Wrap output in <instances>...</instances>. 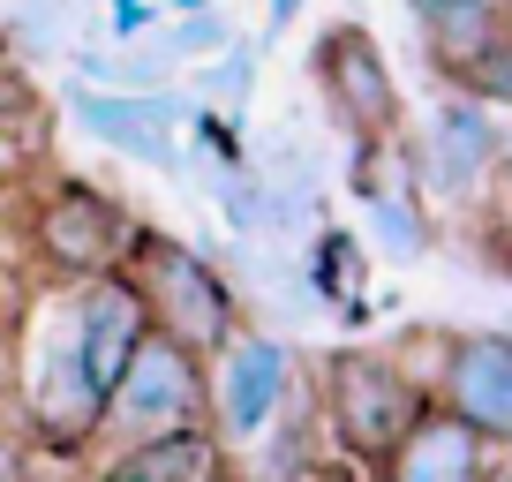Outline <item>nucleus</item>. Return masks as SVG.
Returning <instances> with one entry per match:
<instances>
[{"mask_svg":"<svg viewBox=\"0 0 512 482\" xmlns=\"http://www.w3.org/2000/svg\"><path fill=\"white\" fill-rule=\"evenodd\" d=\"M497 452H505L497 437H482L475 422H460L452 407L422 400L415 422L400 430V445L384 452L377 475H392V482H490Z\"/></svg>","mask_w":512,"mask_h":482,"instance_id":"11","label":"nucleus"},{"mask_svg":"<svg viewBox=\"0 0 512 482\" xmlns=\"http://www.w3.org/2000/svg\"><path fill=\"white\" fill-rule=\"evenodd\" d=\"M68 113H76V129L91 136V144L121 151V159L136 166H159V174H189V159H181V113H189V98H181V83H159V91H113V83H76L68 91Z\"/></svg>","mask_w":512,"mask_h":482,"instance_id":"8","label":"nucleus"},{"mask_svg":"<svg viewBox=\"0 0 512 482\" xmlns=\"http://www.w3.org/2000/svg\"><path fill=\"white\" fill-rule=\"evenodd\" d=\"M91 467L113 475V482H219L226 467H234V445H226L211 422H174V430H159V437L98 452Z\"/></svg>","mask_w":512,"mask_h":482,"instance_id":"12","label":"nucleus"},{"mask_svg":"<svg viewBox=\"0 0 512 482\" xmlns=\"http://www.w3.org/2000/svg\"><path fill=\"white\" fill-rule=\"evenodd\" d=\"M76 83H113V91H159V83H181V61H174V46L159 38V23H151L144 38H121V53L83 46V53H76Z\"/></svg>","mask_w":512,"mask_h":482,"instance_id":"15","label":"nucleus"},{"mask_svg":"<svg viewBox=\"0 0 512 482\" xmlns=\"http://www.w3.org/2000/svg\"><path fill=\"white\" fill-rule=\"evenodd\" d=\"M8 61H16V53H8V38H0V76H8Z\"/></svg>","mask_w":512,"mask_h":482,"instance_id":"23","label":"nucleus"},{"mask_svg":"<svg viewBox=\"0 0 512 482\" xmlns=\"http://www.w3.org/2000/svg\"><path fill=\"white\" fill-rule=\"evenodd\" d=\"M302 279H309V294L332 302L347 324H369V249H362V234H347V226H309Z\"/></svg>","mask_w":512,"mask_h":482,"instance_id":"14","label":"nucleus"},{"mask_svg":"<svg viewBox=\"0 0 512 482\" xmlns=\"http://www.w3.org/2000/svg\"><path fill=\"white\" fill-rule=\"evenodd\" d=\"M121 272L144 294V317L159 324L166 339H181L189 354H211L226 332H234L249 309H241V287L219 272V264L181 234H159V226L136 219V241H128Z\"/></svg>","mask_w":512,"mask_h":482,"instance_id":"2","label":"nucleus"},{"mask_svg":"<svg viewBox=\"0 0 512 482\" xmlns=\"http://www.w3.org/2000/svg\"><path fill=\"white\" fill-rule=\"evenodd\" d=\"M174 422H211L204 415V354H189L159 324H144V339L128 347L113 385L98 392V422H91V452L83 460H98L113 445H136V437H159Z\"/></svg>","mask_w":512,"mask_h":482,"instance_id":"4","label":"nucleus"},{"mask_svg":"<svg viewBox=\"0 0 512 482\" xmlns=\"http://www.w3.org/2000/svg\"><path fill=\"white\" fill-rule=\"evenodd\" d=\"M23 467H31V445H23V437H0V482L23 475Z\"/></svg>","mask_w":512,"mask_h":482,"instance_id":"20","label":"nucleus"},{"mask_svg":"<svg viewBox=\"0 0 512 482\" xmlns=\"http://www.w3.org/2000/svg\"><path fill=\"white\" fill-rule=\"evenodd\" d=\"M159 38L174 46V61L189 68V61H211V53L234 38V23H226V8L211 0V8H189V16H174V23H159Z\"/></svg>","mask_w":512,"mask_h":482,"instance_id":"17","label":"nucleus"},{"mask_svg":"<svg viewBox=\"0 0 512 482\" xmlns=\"http://www.w3.org/2000/svg\"><path fill=\"white\" fill-rule=\"evenodd\" d=\"M91 422H98V385L83 377L76 347H68V317L53 302L38 339L23 347V445L83 460L91 452Z\"/></svg>","mask_w":512,"mask_h":482,"instance_id":"7","label":"nucleus"},{"mask_svg":"<svg viewBox=\"0 0 512 482\" xmlns=\"http://www.w3.org/2000/svg\"><path fill=\"white\" fill-rule=\"evenodd\" d=\"M128 241H136V211L91 181H46V196L31 204V257L61 287L113 272L128 257Z\"/></svg>","mask_w":512,"mask_h":482,"instance_id":"6","label":"nucleus"},{"mask_svg":"<svg viewBox=\"0 0 512 482\" xmlns=\"http://www.w3.org/2000/svg\"><path fill=\"white\" fill-rule=\"evenodd\" d=\"M294 347L279 332H256L249 317L204 354V415L226 445H256V437L272 430V415L287 407L294 392Z\"/></svg>","mask_w":512,"mask_h":482,"instance_id":"5","label":"nucleus"},{"mask_svg":"<svg viewBox=\"0 0 512 482\" xmlns=\"http://www.w3.org/2000/svg\"><path fill=\"white\" fill-rule=\"evenodd\" d=\"M437 407L475 422L482 437L512 445V339L505 332H445V362H437Z\"/></svg>","mask_w":512,"mask_h":482,"instance_id":"10","label":"nucleus"},{"mask_svg":"<svg viewBox=\"0 0 512 482\" xmlns=\"http://www.w3.org/2000/svg\"><path fill=\"white\" fill-rule=\"evenodd\" d=\"M68 31H76V0H23L16 8V38L31 53H61Z\"/></svg>","mask_w":512,"mask_h":482,"instance_id":"18","label":"nucleus"},{"mask_svg":"<svg viewBox=\"0 0 512 482\" xmlns=\"http://www.w3.org/2000/svg\"><path fill=\"white\" fill-rule=\"evenodd\" d=\"M317 83H324L332 121L347 129V144L400 136V83H392V61H384V46L362 31V23L317 31Z\"/></svg>","mask_w":512,"mask_h":482,"instance_id":"9","label":"nucleus"},{"mask_svg":"<svg viewBox=\"0 0 512 482\" xmlns=\"http://www.w3.org/2000/svg\"><path fill=\"white\" fill-rule=\"evenodd\" d=\"M400 151H407V181H415L422 204L467 219L475 204L497 196V174H505V121H497V106L452 91L422 129H400Z\"/></svg>","mask_w":512,"mask_h":482,"instance_id":"3","label":"nucleus"},{"mask_svg":"<svg viewBox=\"0 0 512 482\" xmlns=\"http://www.w3.org/2000/svg\"><path fill=\"white\" fill-rule=\"evenodd\" d=\"M415 31H422V53L430 68L460 91V76L482 61V53L512 46L505 31V0H415Z\"/></svg>","mask_w":512,"mask_h":482,"instance_id":"13","label":"nucleus"},{"mask_svg":"<svg viewBox=\"0 0 512 482\" xmlns=\"http://www.w3.org/2000/svg\"><path fill=\"white\" fill-rule=\"evenodd\" d=\"M249 91H256V46L234 31V38H226V46L204 61V106L241 113V106H249Z\"/></svg>","mask_w":512,"mask_h":482,"instance_id":"16","label":"nucleus"},{"mask_svg":"<svg viewBox=\"0 0 512 482\" xmlns=\"http://www.w3.org/2000/svg\"><path fill=\"white\" fill-rule=\"evenodd\" d=\"M189 8H211V0H166V16H189Z\"/></svg>","mask_w":512,"mask_h":482,"instance_id":"22","label":"nucleus"},{"mask_svg":"<svg viewBox=\"0 0 512 482\" xmlns=\"http://www.w3.org/2000/svg\"><path fill=\"white\" fill-rule=\"evenodd\" d=\"M294 16H302V0H272V16H264V31H287Z\"/></svg>","mask_w":512,"mask_h":482,"instance_id":"21","label":"nucleus"},{"mask_svg":"<svg viewBox=\"0 0 512 482\" xmlns=\"http://www.w3.org/2000/svg\"><path fill=\"white\" fill-rule=\"evenodd\" d=\"M309 400H317V430H324V452L339 467H362L377 475L384 452L400 445V430L415 422V407L430 392L377 347H332L309 370Z\"/></svg>","mask_w":512,"mask_h":482,"instance_id":"1","label":"nucleus"},{"mask_svg":"<svg viewBox=\"0 0 512 482\" xmlns=\"http://www.w3.org/2000/svg\"><path fill=\"white\" fill-rule=\"evenodd\" d=\"M159 23V0H106V31L113 38H144Z\"/></svg>","mask_w":512,"mask_h":482,"instance_id":"19","label":"nucleus"}]
</instances>
